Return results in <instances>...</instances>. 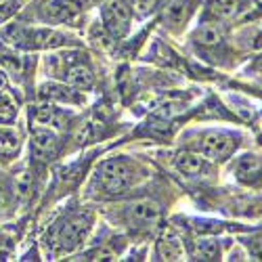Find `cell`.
I'll use <instances>...</instances> for the list:
<instances>
[{
  "instance_id": "obj_14",
  "label": "cell",
  "mask_w": 262,
  "mask_h": 262,
  "mask_svg": "<svg viewBox=\"0 0 262 262\" xmlns=\"http://www.w3.org/2000/svg\"><path fill=\"white\" fill-rule=\"evenodd\" d=\"M218 256H221V248H218L214 239H202V242H198V246H195V258L218 260Z\"/></svg>"
},
{
  "instance_id": "obj_15",
  "label": "cell",
  "mask_w": 262,
  "mask_h": 262,
  "mask_svg": "<svg viewBox=\"0 0 262 262\" xmlns=\"http://www.w3.org/2000/svg\"><path fill=\"white\" fill-rule=\"evenodd\" d=\"M76 5L68 3V0H63V3H53L47 7V17L49 19H55V21H63V19H70L72 13H76Z\"/></svg>"
},
{
  "instance_id": "obj_9",
  "label": "cell",
  "mask_w": 262,
  "mask_h": 262,
  "mask_svg": "<svg viewBox=\"0 0 262 262\" xmlns=\"http://www.w3.org/2000/svg\"><path fill=\"white\" fill-rule=\"evenodd\" d=\"M260 168H262L260 158H258V156L248 154V156H242V158H239V160L235 162L233 172H235V177H237L239 181H252V179H256V177H258Z\"/></svg>"
},
{
  "instance_id": "obj_7",
  "label": "cell",
  "mask_w": 262,
  "mask_h": 262,
  "mask_svg": "<svg viewBox=\"0 0 262 262\" xmlns=\"http://www.w3.org/2000/svg\"><path fill=\"white\" fill-rule=\"evenodd\" d=\"M195 40H198L202 47L221 45L225 40V26L218 24V21H208V24H204L198 32H195Z\"/></svg>"
},
{
  "instance_id": "obj_10",
  "label": "cell",
  "mask_w": 262,
  "mask_h": 262,
  "mask_svg": "<svg viewBox=\"0 0 262 262\" xmlns=\"http://www.w3.org/2000/svg\"><path fill=\"white\" fill-rule=\"evenodd\" d=\"M158 254L162 260H181L183 258V244L177 235H164L160 239V246H158Z\"/></svg>"
},
{
  "instance_id": "obj_6",
  "label": "cell",
  "mask_w": 262,
  "mask_h": 262,
  "mask_svg": "<svg viewBox=\"0 0 262 262\" xmlns=\"http://www.w3.org/2000/svg\"><path fill=\"white\" fill-rule=\"evenodd\" d=\"M32 149L42 160H53L59 151V137L51 128H36L32 133Z\"/></svg>"
},
{
  "instance_id": "obj_3",
  "label": "cell",
  "mask_w": 262,
  "mask_h": 262,
  "mask_svg": "<svg viewBox=\"0 0 262 262\" xmlns=\"http://www.w3.org/2000/svg\"><path fill=\"white\" fill-rule=\"evenodd\" d=\"M160 216H162L160 206L156 202H151V200H137L126 208L128 223L133 227H139V229H147V227L158 225Z\"/></svg>"
},
{
  "instance_id": "obj_4",
  "label": "cell",
  "mask_w": 262,
  "mask_h": 262,
  "mask_svg": "<svg viewBox=\"0 0 262 262\" xmlns=\"http://www.w3.org/2000/svg\"><path fill=\"white\" fill-rule=\"evenodd\" d=\"M103 21L105 28L116 38H120L130 28V9L120 0H109V3L103 5Z\"/></svg>"
},
{
  "instance_id": "obj_21",
  "label": "cell",
  "mask_w": 262,
  "mask_h": 262,
  "mask_svg": "<svg viewBox=\"0 0 262 262\" xmlns=\"http://www.w3.org/2000/svg\"><path fill=\"white\" fill-rule=\"evenodd\" d=\"M15 9H19L17 7V3H11V5H5V7H0V21H3V19H7Z\"/></svg>"
},
{
  "instance_id": "obj_19",
  "label": "cell",
  "mask_w": 262,
  "mask_h": 262,
  "mask_svg": "<svg viewBox=\"0 0 262 262\" xmlns=\"http://www.w3.org/2000/svg\"><path fill=\"white\" fill-rule=\"evenodd\" d=\"M166 17H168L170 21H174V24H181V21L187 17V11H185V7H181V5H174V7H170V11L166 13Z\"/></svg>"
},
{
  "instance_id": "obj_2",
  "label": "cell",
  "mask_w": 262,
  "mask_h": 262,
  "mask_svg": "<svg viewBox=\"0 0 262 262\" xmlns=\"http://www.w3.org/2000/svg\"><path fill=\"white\" fill-rule=\"evenodd\" d=\"M237 147V139L223 130H212L202 139L200 151L206 160H227Z\"/></svg>"
},
{
  "instance_id": "obj_17",
  "label": "cell",
  "mask_w": 262,
  "mask_h": 262,
  "mask_svg": "<svg viewBox=\"0 0 262 262\" xmlns=\"http://www.w3.org/2000/svg\"><path fill=\"white\" fill-rule=\"evenodd\" d=\"M19 145L17 133L9 124H0V147L3 149H15Z\"/></svg>"
},
{
  "instance_id": "obj_8",
  "label": "cell",
  "mask_w": 262,
  "mask_h": 262,
  "mask_svg": "<svg viewBox=\"0 0 262 262\" xmlns=\"http://www.w3.org/2000/svg\"><path fill=\"white\" fill-rule=\"evenodd\" d=\"M177 168L183 174H187V177H200V174L208 172L206 158H202L198 154H189V151H185V154H181L177 158Z\"/></svg>"
},
{
  "instance_id": "obj_13",
  "label": "cell",
  "mask_w": 262,
  "mask_h": 262,
  "mask_svg": "<svg viewBox=\"0 0 262 262\" xmlns=\"http://www.w3.org/2000/svg\"><path fill=\"white\" fill-rule=\"evenodd\" d=\"M68 82L74 86V89L86 91V89H91L93 86V74H91V70L86 68V65H76V68H72L68 72Z\"/></svg>"
},
{
  "instance_id": "obj_11",
  "label": "cell",
  "mask_w": 262,
  "mask_h": 262,
  "mask_svg": "<svg viewBox=\"0 0 262 262\" xmlns=\"http://www.w3.org/2000/svg\"><path fill=\"white\" fill-rule=\"evenodd\" d=\"M244 9V0H210V13L218 19H231Z\"/></svg>"
},
{
  "instance_id": "obj_5",
  "label": "cell",
  "mask_w": 262,
  "mask_h": 262,
  "mask_svg": "<svg viewBox=\"0 0 262 262\" xmlns=\"http://www.w3.org/2000/svg\"><path fill=\"white\" fill-rule=\"evenodd\" d=\"M86 231H89V218H84V216L70 218V221L61 225V229H59V246L63 250H74L82 242Z\"/></svg>"
},
{
  "instance_id": "obj_16",
  "label": "cell",
  "mask_w": 262,
  "mask_h": 262,
  "mask_svg": "<svg viewBox=\"0 0 262 262\" xmlns=\"http://www.w3.org/2000/svg\"><path fill=\"white\" fill-rule=\"evenodd\" d=\"M17 116V105L15 101L7 95V93H0V122L3 124H11Z\"/></svg>"
},
{
  "instance_id": "obj_1",
  "label": "cell",
  "mask_w": 262,
  "mask_h": 262,
  "mask_svg": "<svg viewBox=\"0 0 262 262\" xmlns=\"http://www.w3.org/2000/svg\"><path fill=\"white\" fill-rule=\"evenodd\" d=\"M137 168L126 160H107L99 168V183L107 193H124L133 187Z\"/></svg>"
},
{
  "instance_id": "obj_20",
  "label": "cell",
  "mask_w": 262,
  "mask_h": 262,
  "mask_svg": "<svg viewBox=\"0 0 262 262\" xmlns=\"http://www.w3.org/2000/svg\"><path fill=\"white\" fill-rule=\"evenodd\" d=\"M156 3L158 0H135V9H137L139 15H147V13L154 11Z\"/></svg>"
},
{
  "instance_id": "obj_18",
  "label": "cell",
  "mask_w": 262,
  "mask_h": 262,
  "mask_svg": "<svg viewBox=\"0 0 262 262\" xmlns=\"http://www.w3.org/2000/svg\"><path fill=\"white\" fill-rule=\"evenodd\" d=\"M15 193L19 195V198H30V193H32V177H30V172H21L17 181H15Z\"/></svg>"
},
{
  "instance_id": "obj_12",
  "label": "cell",
  "mask_w": 262,
  "mask_h": 262,
  "mask_svg": "<svg viewBox=\"0 0 262 262\" xmlns=\"http://www.w3.org/2000/svg\"><path fill=\"white\" fill-rule=\"evenodd\" d=\"M65 118L68 116L53 105H42L36 112V122L42 126H51V128H61L65 124Z\"/></svg>"
}]
</instances>
